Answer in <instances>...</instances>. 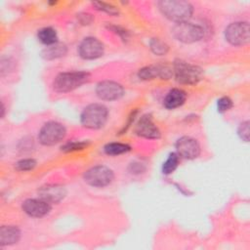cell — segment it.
<instances>
[{
  "mask_svg": "<svg viewBox=\"0 0 250 250\" xmlns=\"http://www.w3.org/2000/svg\"><path fill=\"white\" fill-rule=\"evenodd\" d=\"M21 238V230L15 226H2L0 229V244L13 245Z\"/></svg>",
  "mask_w": 250,
  "mask_h": 250,
  "instance_id": "obj_16",
  "label": "cell"
},
{
  "mask_svg": "<svg viewBox=\"0 0 250 250\" xmlns=\"http://www.w3.org/2000/svg\"><path fill=\"white\" fill-rule=\"evenodd\" d=\"M173 73L179 83L187 85H194L198 83L203 76V71L199 66L181 60L174 62Z\"/></svg>",
  "mask_w": 250,
  "mask_h": 250,
  "instance_id": "obj_4",
  "label": "cell"
},
{
  "mask_svg": "<svg viewBox=\"0 0 250 250\" xmlns=\"http://www.w3.org/2000/svg\"><path fill=\"white\" fill-rule=\"evenodd\" d=\"M135 133L146 139H158L160 138V131L154 124L152 117L149 114L143 115L136 125Z\"/></svg>",
  "mask_w": 250,
  "mask_h": 250,
  "instance_id": "obj_13",
  "label": "cell"
},
{
  "mask_svg": "<svg viewBox=\"0 0 250 250\" xmlns=\"http://www.w3.org/2000/svg\"><path fill=\"white\" fill-rule=\"evenodd\" d=\"M219 112H226L232 107V101L229 97H222L217 103Z\"/></svg>",
  "mask_w": 250,
  "mask_h": 250,
  "instance_id": "obj_26",
  "label": "cell"
},
{
  "mask_svg": "<svg viewBox=\"0 0 250 250\" xmlns=\"http://www.w3.org/2000/svg\"><path fill=\"white\" fill-rule=\"evenodd\" d=\"M38 195L41 199L49 202L50 204L59 203L66 195L64 187L58 184H48L38 189Z\"/></svg>",
  "mask_w": 250,
  "mask_h": 250,
  "instance_id": "obj_14",
  "label": "cell"
},
{
  "mask_svg": "<svg viewBox=\"0 0 250 250\" xmlns=\"http://www.w3.org/2000/svg\"><path fill=\"white\" fill-rule=\"evenodd\" d=\"M173 36L183 43H193L199 41L204 35V29L189 21L176 23L172 28Z\"/></svg>",
  "mask_w": 250,
  "mask_h": 250,
  "instance_id": "obj_5",
  "label": "cell"
},
{
  "mask_svg": "<svg viewBox=\"0 0 250 250\" xmlns=\"http://www.w3.org/2000/svg\"><path fill=\"white\" fill-rule=\"evenodd\" d=\"M177 154L186 159H194L200 154L198 142L191 137H182L176 143Z\"/></svg>",
  "mask_w": 250,
  "mask_h": 250,
  "instance_id": "obj_11",
  "label": "cell"
},
{
  "mask_svg": "<svg viewBox=\"0 0 250 250\" xmlns=\"http://www.w3.org/2000/svg\"><path fill=\"white\" fill-rule=\"evenodd\" d=\"M104 152L107 155H119L131 150V146L123 143H108L104 147Z\"/></svg>",
  "mask_w": 250,
  "mask_h": 250,
  "instance_id": "obj_20",
  "label": "cell"
},
{
  "mask_svg": "<svg viewBox=\"0 0 250 250\" xmlns=\"http://www.w3.org/2000/svg\"><path fill=\"white\" fill-rule=\"evenodd\" d=\"M37 37H38V40L46 46H50L58 43V34L53 27L48 26V27L41 28L37 33Z\"/></svg>",
  "mask_w": 250,
  "mask_h": 250,
  "instance_id": "obj_19",
  "label": "cell"
},
{
  "mask_svg": "<svg viewBox=\"0 0 250 250\" xmlns=\"http://www.w3.org/2000/svg\"><path fill=\"white\" fill-rule=\"evenodd\" d=\"M36 164H37L36 160H34L33 158H23L19 160L17 163H15V168L18 171L25 172V171L32 170L36 166Z\"/></svg>",
  "mask_w": 250,
  "mask_h": 250,
  "instance_id": "obj_23",
  "label": "cell"
},
{
  "mask_svg": "<svg viewBox=\"0 0 250 250\" xmlns=\"http://www.w3.org/2000/svg\"><path fill=\"white\" fill-rule=\"evenodd\" d=\"M237 134L239 138L245 142L249 141V121H244L242 122L237 130Z\"/></svg>",
  "mask_w": 250,
  "mask_h": 250,
  "instance_id": "obj_27",
  "label": "cell"
},
{
  "mask_svg": "<svg viewBox=\"0 0 250 250\" xmlns=\"http://www.w3.org/2000/svg\"><path fill=\"white\" fill-rule=\"evenodd\" d=\"M96 94L103 101H115L124 95V89L117 82L105 80L97 84Z\"/></svg>",
  "mask_w": 250,
  "mask_h": 250,
  "instance_id": "obj_10",
  "label": "cell"
},
{
  "mask_svg": "<svg viewBox=\"0 0 250 250\" xmlns=\"http://www.w3.org/2000/svg\"><path fill=\"white\" fill-rule=\"evenodd\" d=\"M84 181L95 188H104L108 186L114 179L113 171L104 165L91 167L84 173Z\"/></svg>",
  "mask_w": 250,
  "mask_h": 250,
  "instance_id": "obj_6",
  "label": "cell"
},
{
  "mask_svg": "<svg viewBox=\"0 0 250 250\" xmlns=\"http://www.w3.org/2000/svg\"><path fill=\"white\" fill-rule=\"evenodd\" d=\"M149 48L156 56H164L169 51V46L159 38H152L149 41Z\"/></svg>",
  "mask_w": 250,
  "mask_h": 250,
  "instance_id": "obj_22",
  "label": "cell"
},
{
  "mask_svg": "<svg viewBox=\"0 0 250 250\" xmlns=\"http://www.w3.org/2000/svg\"><path fill=\"white\" fill-rule=\"evenodd\" d=\"M179 157L180 156L177 154V152H172L169 154L168 158L162 165L163 174L170 175L176 170V168L178 167V164H179Z\"/></svg>",
  "mask_w": 250,
  "mask_h": 250,
  "instance_id": "obj_21",
  "label": "cell"
},
{
  "mask_svg": "<svg viewBox=\"0 0 250 250\" xmlns=\"http://www.w3.org/2000/svg\"><path fill=\"white\" fill-rule=\"evenodd\" d=\"M88 145H89L88 142H69L62 146V150H63L65 152L81 150V149H84L85 147H87Z\"/></svg>",
  "mask_w": 250,
  "mask_h": 250,
  "instance_id": "obj_25",
  "label": "cell"
},
{
  "mask_svg": "<svg viewBox=\"0 0 250 250\" xmlns=\"http://www.w3.org/2000/svg\"><path fill=\"white\" fill-rule=\"evenodd\" d=\"M66 130L64 126L56 121L45 123L39 131L38 140L43 146H54L65 137Z\"/></svg>",
  "mask_w": 250,
  "mask_h": 250,
  "instance_id": "obj_7",
  "label": "cell"
},
{
  "mask_svg": "<svg viewBox=\"0 0 250 250\" xmlns=\"http://www.w3.org/2000/svg\"><path fill=\"white\" fill-rule=\"evenodd\" d=\"M108 117L107 108L101 104H92L87 105L80 116L81 124L88 129L102 128Z\"/></svg>",
  "mask_w": 250,
  "mask_h": 250,
  "instance_id": "obj_3",
  "label": "cell"
},
{
  "mask_svg": "<svg viewBox=\"0 0 250 250\" xmlns=\"http://www.w3.org/2000/svg\"><path fill=\"white\" fill-rule=\"evenodd\" d=\"M21 208L28 216L41 218L46 216L51 211V204L41 198H28L22 202Z\"/></svg>",
  "mask_w": 250,
  "mask_h": 250,
  "instance_id": "obj_12",
  "label": "cell"
},
{
  "mask_svg": "<svg viewBox=\"0 0 250 250\" xmlns=\"http://www.w3.org/2000/svg\"><path fill=\"white\" fill-rule=\"evenodd\" d=\"M158 7L165 18L176 23L188 21L193 13L192 5L188 1L164 0L158 2Z\"/></svg>",
  "mask_w": 250,
  "mask_h": 250,
  "instance_id": "obj_1",
  "label": "cell"
},
{
  "mask_svg": "<svg viewBox=\"0 0 250 250\" xmlns=\"http://www.w3.org/2000/svg\"><path fill=\"white\" fill-rule=\"evenodd\" d=\"M249 33L248 21H235L228 25L225 30V37L229 44L242 46L249 42Z\"/></svg>",
  "mask_w": 250,
  "mask_h": 250,
  "instance_id": "obj_8",
  "label": "cell"
},
{
  "mask_svg": "<svg viewBox=\"0 0 250 250\" xmlns=\"http://www.w3.org/2000/svg\"><path fill=\"white\" fill-rule=\"evenodd\" d=\"M89 79V73L85 71L62 72L53 81V89L58 93H66L83 85Z\"/></svg>",
  "mask_w": 250,
  "mask_h": 250,
  "instance_id": "obj_2",
  "label": "cell"
},
{
  "mask_svg": "<svg viewBox=\"0 0 250 250\" xmlns=\"http://www.w3.org/2000/svg\"><path fill=\"white\" fill-rule=\"evenodd\" d=\"M67 52V48L64 44L62 43H56L50 46H47L41 53V56L45 59V60H55V59H59L62 58L63 56H65Z\"/></svg>",
  "mask_w": 250,
  "mask_h": 250,
  "instance_id": "obj_18",
  "label": "cell"
},
{
  "mask_svg": "<svg viewBox=\"0 0 250 250\" xmlns=\"http://www.w3.org/2000/svg\"><path fill=\"white\" fill-rule=\"evenodd\" d=\"M173 74V69L168 65L163 64L145 66L138 71V76L142 80H151L156 77L160 79H169Z\"/></svg>",
  "mask_w": 250,
  "mask_h": 250,
  "instance_id": "obj_15",
  "label": "cell"
},
{
  "mask_svg": "<svg viewBox=\"0 0 250 250\" xmlns=\"http://www.w3.org/2000/svg\"><path fill=\"white\" fill-rule=\"evenodd\" d=\"M187 99L186 92L181 89H172L168 92L166 97L164 98V106L168 109H174L181 106Z\"/></svg>",
  "mask_w": 250,
  "mask_h": 250,
  "instance_id": "obj_17",
  "label": "cell"
},
{
  "mask_svg": "<svg viewBox=\"0 0 250 250\" xmlns=\"http://www.w3.org/2000/svg\"><path fill=\"white\" fill-rule=\"evenodd\" d=\"M104 44L95 37L84 38L78 46L79 56L84 60H96L104 55Z\"/></svg>",
  "mask_w": 250,
  "mask_h": 250,
  "instance_id": "obj_9",
  "label": "cell"
},
{
  "mask_svg": "<svg viewBox=\"0 0 250 250\" xmlns=\"http://www.w3.org/2000/svg\"><path fill=\"white\" fill-rule=\"evenodd\" d=\"M93 6L96 7L97 10H100V11H103V12H105L106 14H109L111 16H116L119 14V11L118 9L111 5V4H108V3H104V2H94L93 3Z\"/></svg>",
  "mask_w": 250,
  "mask_h": 250,
  "instance_id": "obj_24",
  "label": "cell"
}]
</instances>
